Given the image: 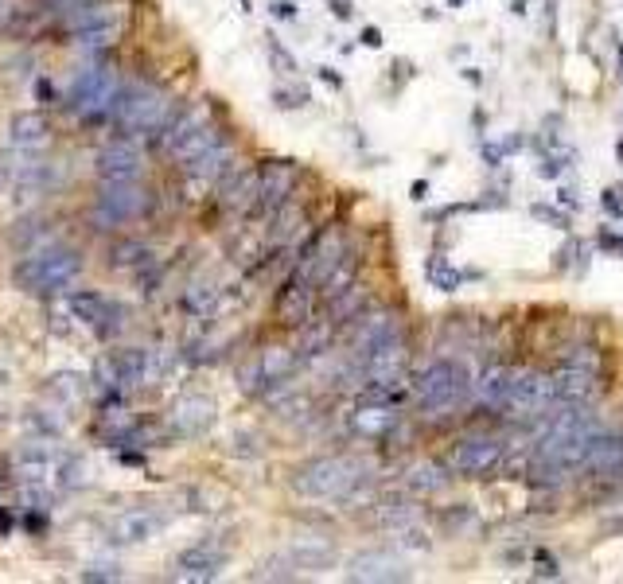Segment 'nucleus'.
<instances>
[{"mask_svg":"<svg viewBox=\"0 0 623 584\" xmlns=\"http://www.w3.org/2000/svg\"><path fill=\"white\" fill-rule=\"evenodd\" d=\"M600 433H604V421L588 405H561V413H553L542 437L534 440L530 479L550 491L565 487L573 475L585 472L588 452Z\"/></svg>","mask_w":623,"mask_h":584,"instance_id":"nucleus-1","label":"nucleus"},{"mask_svg":"<svg viewBox=\"0 0 623 584\" xmlns=\"http://www.w3.org/2000/svg\"><path fill=\"white\" fill-rule=\"evenodd\" d=\"M409 394H413V405L425 417L444 421V417H456L460 409L472 405V398H476V374L460 359H433V363H425L413 374Z\"/></svg>","mask_w":623,"mask_h":584,"instance_id":"nucleus-2","label":"nucleus"},{"mask_svg":"<svg viewBox=\"0 0 623 584\" xmlns=\"http://www.w3.org/2000/svg\"><path fill=\"white\" fill-rule=\"evenodd\" d=\"M367 483V464L359 456H316L300 464L289 479L300 499L324 503V499H351Z\"/></svg>","mask_w":623,"mask_h":584,"instance_id":"nucleus-3","label":"nucleus"},{"mask_svg":"<svg viewBox=\"0 0 623 584\" xmlns=\"http://www.w3.org/2000/svg\"><path fill=\"white\" fill-rule=\"evenodd\" d=\"M82 273V261L71 246H39L16 265V285L36 296L67 292Z\"/></svg>","mask_w":623,"mask_h":584,"instance_id":"nucleus-4","label":"nucleus"},{"mask_svg":"<svg viewBox=\"0 0 623 584\" xmlns=\"http://www.w3.org/2000/svg\"><path fill=\"white\" fill-rule=\"evenodd\" d=\"M113 113H117L121 129H129V133H137V137H160L164 125L172 121L176 106H172V98H168L164 90L137 82V86H125V90H121L117 110Z\"/></svg>","mask_w":623,"mask_h":584,"instance_id":"nucleus-5","label":"nucleus"},{"mask_svg":"<svg viewBox=\"0 0 623 584\" xmlns=\"http://www.w3.org/2000/svg\"><path fill=\"white\" fill-rule=\"evenodd\" d=\"M67 24L78 36L82 51H106L125 32V4L121 0H86L67 12Z\"/></svg>","mask_w":623,"mask_h":584,"instance_id":"nucleus-6","label":"nucleus"},{"mask_svg":"<svg viewBox=\"0 0 623 584\" xmlns=\"http://www.w3.org/2000/svg\"><path fill=\"white\" fill-rule=\"evenodd\" d=\"M121 74L106 67V63H90V67H82L78 78L71 82V94H67V102H71V110L78 117H86V121H98V117H106V113L117 110V98H121Z\"/></svg>","mask_w":623,"mask_h":584,"instance_id":"nucleus-7","label":"nucleus"},{"mask_svg":"<svg viewBox=\"0 0 623 584\" xmlns=\"http://www.w3.org/2000/svg\"><path fill=\"white\" fill-rule=\"evenodd\" d=\"M507 448L511 444L503 437H495V433H468V437H456L448 444L444 464L456 479H483V475L503 468Z\"/></svg>","mask_w":623,"mask_h":584,"instance_id":"nucleus-8","label":"nucleus"},{"mask_svg":"<svg viewBox=\"0 0 623 584\" xmlns=\"http://www.w3.org/2000/svg\"><path fill=\"white\" fill-rule=\"evenodd\" d=\"M347 250H351L347 230H343V226H324L320 234H312V238L296 250L300 257L293 261V277H300V281L312 285V289H320L331 273H335V265L347 257Z\"/></svg>","mask_w":623,"mask_h":584,"instance_id":"nucleus-9","label":"nucleus"},{"mask_svg":"<svg viewBox=\"0 0 623 584\" xmlns=\"http://www.w3.org/2000/svg\"><path fill=\"white\" fill-rule=\"evenodd\" d=\"M363 366V378H367L370 394H394L409 378V366H413V351H409V335H390L382 343H374L367 355L359 359Z\"/></svg>","mask_w":623,"mask_h":584,"instance_id":"nucleus-10","label":"nucleus"},{"mask_svg":"<svg viewBox=\"0 0 623 584\" xmlns=\"http://www.w3.org/2000/svg\"><path fill=\"white\" fill-rule=\"evenodd\" d=\"M553 405H557V390H553L550 370L514 366V386L503 413H511V417H542V413H550Z\"/></svg>","mask_w":623,"mask_h":584,"instance_id":"nucleus-11","label":"nucleus"},{"mask_svg":"<svg viewBox=\"0 0 623 584\" xmlns=\"http://www.w3.org/2000/svg\"><path fill=\"white\" fill-rule=\"evenodd\" d=\"M148 211V191L137 183H102L98 203H94V219L102 226H125V222L141 219Z\"/></svg>","mask_w":623,"mask_h":584,"instance_id":"nucleus-12","label":"nucleus"},{"mask_svg":"<svg viewBox=\"0 0 623 584\" xmlns=\"http://www.w3.org/2000/svg\"><path fill=\"white\" fill-rule=\"evenodd\" d=\"M316 308H320V289L304 285L300 277H289L281 285V292H277V300H273L277 324L289 331H300L304 324H312L316 320Z\"/></svg>","mask_w":623,"mask_h":584,"instance_id":"nucleus-13","label":"nucleus"},{"mask_svg":"<svg viewBox=\"0 0 623 584\" xmlns=\"http://www.w3.org/2000/svg\"><path fill=\"white\" fill-rule=\"evenodd\" d=\"M308 238H312V215L296 199H289L281 211L269 215V226H265V246L269 250H289L293 254Z\"/></svg>","mask_w":623,"mask_h":584,"instance_id":"nucleus-14","label":"nucleus"},{"mask_svg":"<svg viewBox=\"0 0 623 584\" xmlns=\"http://www.w3.org/2000/svg\"><path fill=\"white\" fill-rule=\"evenodd\" d=\"M261 176V195H257V211L269 219L273 211H281L289 199L296 195V180H300V168L293 160H265L257 168Z\"/></svg>","mask_w":623,"mask_h":584,"instance_id":"nucleus-15","label":"nucleus"},{"mask_svg":"<svg viewBox=\"0 0 623 584\" xmlns=\"http://www.w3.org/2000/svg\"><path fill=\"white\" fill-rule=\"evenodd\" d=\"M347 339H351V347H355V355L363 359L374 343H382V339H390V335H402L405 324L402 316L394 312V308H374L370 304L363 316H355L351 324H347Z\"/></svg>","mask_w":623,"mask_h":584,"instance_id":"nucleus-16","label":"nucleus"},{"mask_svg":"<svg viewBox=\"0 0 623 584\" xmlns=\"http://www.w3.org/2000/svg\"><path fill=\"white\" fill-rule=\"evenodd\" d=\"M343 577H347V581H363V584H378V581L390 584V581H409L413 573L405 569L390 549H359V553H351Z\"/></svg>","mask_w":623,"mask_h":584,"instance_id":"nucleus-17","label":"nucleus"},{"mask_svg":"<svg viewBox=\"0 0 623 584\" xmlns=\"http://www.w3.org/2000/svg\"><path fill=\"white\" fill-rule=\"evenodd\" d=\"M347 425H351V433H355V437L382 440V437H390V433L402 425V413L394 409V402H390L386 394H370L367 402L351 409Z\"/></svg>","mask_w":623,"mask_h":584,"instance_id":"nucleus-18","label":"nucleus"},{"mask_svg":"<svg viewBox=\"0 0 623 584\" xmlns=\"http://www.w3.org/2000/svg\"><path fill=\"white\" fill-rule=\"evenodd\" d=\"M553 390H557V402L561 405H588L600 390V366H585V363H565L553 370Z\"/></svg>","mask_w":623,"mask_h":584,"instance_id":"nucleus-19","label":"nucleus"},{"mask_svg":"<svg viewBox=\"0 0 623 584\" xmlns=\"http://www.w3.org/2000/svg\"><path fill=\"white\" fill-rule=\"evenodd\" d=\"M71 308L82 324L98 331V335H117L125 328V308L110 300L106 292H71Z\"/></svg>","mask_w":623,"mask_h":584,"instance_id":"nucleus-20","label":"nucleus"},{"mask_svg":"<svg viewBox=\"0 0 623 584\" xmlns=\"http://www.w3.org/2000/svg\"><path fill=\"white\" fill-rule=\"evenodd\" d=\"M222 569H226V549L219 542H195L191 549H184L176 557V581H215Z\"/></svg>","mask_w":623,"mask_h":584,"instance_id":"nucleus-21","label":"nucleus"},{"mask_svg":"<svg viewBox=\"0 0 623 584\" xmlns=\"http://www.w3.org/2000/svg\"><path fill=\"white\" fill-rule=\"evenodd\" d=\"M141 176H145V156L137 145L117 141V145L102 148V156H98V180L102 183H137Z\"/></svg>","mask_w":623,"mask_h":584,"instance_id":"nucleus-22","label":"nucleus"},{"mask_svg":"<svg viewBox=\"0 0 623 584\" xmlns=\"http://www.w3.org/2000/svg\"><path fill=\"white\" fill-rule=\"evenodd\" d=\"M215 417H219V405L211 402V398H203V394H187L180 402L172 405V429H176V437H203V433H211V425H215Z\"/></svg>","mask_w":623,"mask_h":584,"instance_id":"nucleus-23","label":"nucleus"},{"mask_svg":"<svg viewBox=\"0 0 623 584\" xmlns=\"http://www.w3.org/2000/svg\"><path fill=\"white\" fill-rule=\"evenodd\" d=\"M234 168H238V152H234L230 141H219L211 152H203V156H195L191 164H184L187 180L199 183V187H219Z\"/></svg>","mask_w":623,"mask_h":584,"instance_id":"nucleus-24","label":"nucleus"},{"mask_svg":"<svg viewBox=\"0 0 623 584\" xmlns=\"http://www.w3.org/2000/svg\"><path fill=\"white\" fill-rule=\"evenodd\" d=\"M511 386H514V366L499 363V359H491V363H483L476 370V402L483 409H503L507 398H511Z\"/></svg>","mask_w":623,"mask_h":584,"instance_id":"nucleus-25","label":"nucleus"},{"mask_svg":"<svg viewBox=\"0 0 623 584\" xmlns=\"http://www.w3.org/2000/svg\"><path fill=\"white\" fill-rule=\"evenodd\" d=\"M164 526V518L152 511H125L121 518L110 522L113 546H145L148 538H156V530Z\"/></svg>","mask_w":623,"mask_h":584,"instance_id":"nucleus-26","label":"nucleus"},{"mask_svg":"<svg viewBox=\"0 0 623 584\" xmlns=\"http://www.w3.org/2000/svg\"><path fill=\"white\" fill-rule=\"evenodd\" d=\"M585 472H592L596 479H620L623 472V433H600L592 452L585 460Z\"/></svg>","mask_w":623,"mask_h":584,"instance_id":"nucleus-27","label":"nucleus"},{"mask_svg":"<svg viewBox=\"0 0 623 584\" xmlns=\"http://www.w3.org/2000/svg\"><path fill=\"white\" fill-rule=\"evenodd\" d=\"M328 304V320L335 324V328H347L355 316H363L370 304H374V296H370V285L359 277L355 285H347L343 292H335L331 300H324Z\"/></svg>","mask_w":623,"mask_h":584,"instance_id":"nucleus-28","label":"nucleus"},{"mask_svg":"<svg viewBox=\"0 0 623 584\" xmlns=\"http://www.w3.org/2000/svg\"><path fill=\"white\" fill-rule=\"evenodd\" d=\"M300 347H289V343H269V347H261L257 351V363L265 370V378H269V390L273 386H281V382H289L296 374V366H300Z\"/></svg>","mask_w":623,"mask_h":584,"instance_id":"nucleus-29","label":"nucleus"},{"mask_svg":"<svg viewBox=\"0 0 623 584\" xmlns=\"http://www.w3.org/2000/svg\"><path fill=\"white\" fill-rule=\"evenodd\" d=\"M448 464L444 460H421V464H413L409 475H405V491L413 495V499H425V495H440L444 487H448Z\"/></svg>","mask_w":623,"mask_h":584,"instance_id":"nucleus-30","label":"nucleus"},{"mask_svg":"<svg viewBox=\"0 0 623 584\" xmlns=\"http://www.w3.org/2000/svg\"><path fill=\"white\" fill-rule=\"evenodd\" d=\"M289 553H293L300 573H324V569H331V565L339 561L335 546H331V542H320V538H300Z\"/></svg>","mask_w":623,"mask_h":584,"instance_id":"nucleus-31","label":"nucleus"},{"mask_svg":"<svg viewBox=\"0 0 623 584\" xmlns=\"http://www.w3.org/2000/svg\"><path fill=\"white\" fill-rule=\"evenodd\" d=\"M51 141V129L39 113H20L12 121V148H28V152H43Z\"/></svg>","mask_w":623,"mask_h":584,"instance_id":"nucleus-32","label":"nucleus"},{"mask_svg":"<svg viewBox=\"0 0 623 584\" xmlns=\"http://www.w3.org/2000/svg\"><path fill=\"white\" fill-rule=\"evenodd\" d=\"M335 331H339V328L331 324L328 316H324V320L316 316L312 324H304V328H300V343H296V347H300V355H304V359H316V355H324L331 343H335Z\"/></svg>","mask_w":623,"mask_h":584,"instance_id":"nucleus-33","label":"nucleus"},{"mask_svg":"<svg viewBox=\"0 0 623 584\" xmlns=\"http://www.w3.org/2000/svg\"><path fill=\"white\" fill-rule=\"evenodd\" d=\"M219 296H222L219 285H211V281H191L184 292V312L203 320V316H211V312L219 308Z\"/></svg>","mask_w":623,"mask_h":584,"instance_id":"nucleus-34","label":"nucleus"},{"mask_svg":"<svg viewBox=\"0 0 623 584\" xmlns=\"http://www.w3.org/2000/svg\"><path fill=\"white\" fill-rule=\"evenodd\" d=\"M113 257H117V265H125V269H148L152 265V250L148 246H141V242H125V246H117L113 250Z\"/></svg>","mask_w":623,"mask_h":584,"instance_id":"nucleus-35","label":"nucleus"},{"mask_svg":"<svg viewBox=\"0 0 623 584\" xmlns=\"http://www.w3.org/2000/svg\"><path fill=\"white\" fill-rule=\"evenodd\" d=\"M429 273H433V281H437V285H440V289H444V292H452V289H456V281H460V273H456L452 265H444V273H440L437 261L429 265Z\"/></svg>","mask_w":623,"mask_h":584,"instance_id":"nucleus-36","label":"nucleus"},{"mask_svg":"<svg viewBox=\"0 0 623 584\" xmlns=\"http://www.w3.org/2000/svg\"><path fill=\"white\" fill-rule=\"evenodd\" d=\"M51 394H55L59 402H67V405H71L74 398H78V390H74V378H71V374H63V378H55V382H51Z\"/></svg>","mask_w":623,"mask_h":584,"instance_id":"nucleus-37","label":"nucleus"},{"mask_svg":"<svg viewBox=\"0 0 623 584\" xmlns=\"http://www.w3.org/2000/svg\"><path fill=\"white\" fill-rule=\"evenodd\" d=\"M269 59H273V63L281 67V74H293L296 71L293 55H285V51H281V43H277L273 36H269Z\"/></svg>","mask_w":623,"mask_h":584,"instance_id":"nucleus-38","label":"nucleus"},{"mask_svg":"<svg viewBox=\"0 0 623 584\" xmlns=\"http://www.w3.org/2000/svg\"><path fill=\"white\" fill-rule=\"evenodd\" d=\"M464 522H476V514L468 511L464 503H460V507H452V514H448V522H444V530H448V534H456V526H464Z\"/></svg>","mask_w":623,"mask_h":584,"instance_id":"nucleus-39","label":"nucleus"},{"mask_svg":"<svg viewBox=\"0 0 623 584\" xmlns=\"http://www.w3.org/2000/svg\"><path fill=\"white\" fill-rule=\"evenodd\" d=\"M534 573L538 577H557V561H553L550 553H534Z\"/></svg>","mask_w":623,"mask_h":584,"instance_id":"nucleus-40","label":"nucleus"},{"mask_svg":"<svg viewBox=\"0 0 623 584\" xmlns=\"http://www.w3.org/2000/svg\"><path fill=\"white\" fill-rule=\"evenodd\" d=\"M86 577H94V581H121V573H113V565H90Z\"/></svg>","mask_w":623,"mask_h":584,"instance_id":"nucleus-41","label":"nucleus"},{"mask_svg":"<svg viewBox=\"0 0 623 584\" xmlns=\"http://www.w3.org/2000/svg\"><path fill=\"white\" fill-rule=\"evenodd\" d=\"M273 12H277L281 20H285V16L293 20V16H296V8H293V4H285V0H277V4H273Z\"/></svg>","mask_w":623,"mask_h":584,"instance_id":"nucleus-42","label":"nucleus"},{"mask_svg":"<svg viewBox=\"0 0 623 584\" xmlns=\"http://www.w3.org/2000/svg\"><path fill=\"white\" fill-rule=\"evenodd\" d=\"M51 8H59V12H71V8H78V4H86V0H47Z\"/></svg>","mask_w":623,"mask_h":584,"instance_id":"nucleus-43","label":"nucleus"}]
</instances>
